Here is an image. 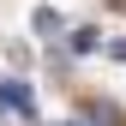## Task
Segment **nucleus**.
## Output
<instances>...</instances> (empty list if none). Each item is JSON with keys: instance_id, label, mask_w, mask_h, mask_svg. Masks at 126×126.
Segmentation results:
<instances>
[{"instance_id": "7ed1b4c3", "label": "nucleus", "mask_w": 126, "mask_h": 126, "mask_svg": "<svg viewBox=\"0 0 126 126\" xmlns=\"http://www.w3.org/2000/svg\"><path fill=\"white\" fill-rule=\"evenodd\" d=\"M36 30H60V12L54 6H36Z\"/></svg>"}, {"instance_id": "f257e3e1", "label": "nucleus", "mask_w": 126, "mask_h": 126, "mask_svg": "<svg viewBox=\"0 0 126 126\" xmlns=\"http://www.w3.org/2000/svg\"><path fill=\"white\" fill-rule=\"evenodd\" d=\"M0 108H6V114L36 120V90H30V84H18V78H0Z\"/></svg>"}, {"instance_id": "f03ea898", "label": "nucleus", "mask_w": 126, "mask_h": 126, "mask_svg": "<svg viewBox=\"0 0 126 126\" xmlns=\"http://www.w3.org/2000/svg\"><path fill=\"white\" fill-rule=\"evenodd\" d=\"M96 36H102L96 24H78V30H66V48H72V54H96V48H102Z\"/></svg>"}, {"instance_id": "20e7f679", "label": "nucleus", "mask_w": 126, "mask_h": 126, "mask_svg": "<svg viewBox=\"0 0 126 126\" xmlns=\"http://www.w3.org/2000/svg\"><path fill=\"white\" fill-rule=\"evenodd\" d=\"M66 126H84V120H66Z\"/></svg>"}]
</instances>
